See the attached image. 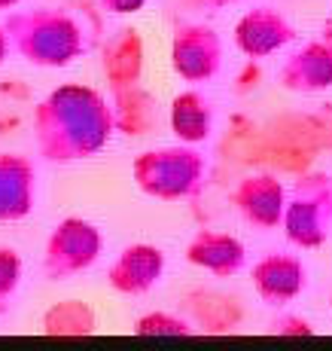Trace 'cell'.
Returning a JSON list of instances; mask_svg holds the SVG:
<instances>
[{"label":"cell","mask_w":332,"mask_h":351,"mask_svg":"<svg viewBox=\"0 0 332 351\" xmlns=\"http://www.w3.org/2000/svg\"><path fill=\"white\" fill-rule=\"evenodd\" d=\"M283 202H287V186L274 174H250V178H241L232 190L235 211L256 229L281 226Z\"/></svg>","instance_id":"obj_11"},{"label":"cell","mask_w":332,"mask_h":351,"mask_svg":"<svg viewBox=\"0 0 332 351\" xmlns=\"http://www.w3.org/2000/svg\"><path fill=\"white\" fill-rule=\"evenodd\" d=\"M144 71V43L134 28H122L104 49V73L113 89L138 86Z\"/></svg>","instance_id":"obj_15"},{"label":"cell","mask_w":332,"mask_h":351,"mask_svg":"<svg viewBox=\"0 0 332 351\" xmlns=\"http://www.w3.org/2000/svg\"><path fill=\"white\" fill-rule=\"evenodd\" d=\"M272 333H277V336H314V327H311V321L299 318V315H281V318L272 321Z\"/></svg>","instance_id":"obj_19"},{"label":"cell","mask_w":332,"mask_h":351,"mask_svg":"<svg viewBox=\"0 0 332 351\" xmlns=\"http://www.w3.org/2000/svg\"><path fill=\"white\" fill-rule=\"evenodd\" d=\"M0 28L10 40V49L34 67H67L86 52L83 28L52 6L12 12Z\"/></svg>","instance_id":"obj_2"},{"label":"cell","mask_w":332,"mask_h":351,"mask_svg":"<svg viewBox=\"0 0 332 351\" xmlns=\"http://www.w3.org/2000/svg\"><path fill=\"white\" fill-rule=\"evenodd\" d=\"M10 56V40H6V34L3 28H0V64H3V58Z\"/></svg>","instance_id":"obj_21"},{"label":"cell","mask_w":332,"mask_h":351,"mask_svg":"<svg viewBox=\"0 0 332 351\" xmlns=\"http://www.w3.org/2000/svg\"><path fill=\"white\" fill-rule=\"evenodd\" d=\"M283 235L302 251H317L332 235V174H302L287 193L281 217Z\"/></svg>","instance_id":"obj_4"},{"label":"cell","mask_w":332,"mask_h":351,"mask_svg":"<svg viewBox=\"0 0 332 351\" xmlns=\"http://www.w3.org/2000/svg\"><path fill=\"white\" fill-rule=\"evenodd\" d=\"M165 275V251L155 245H128L107 269V285L116 293L125 296H144L162 281Z\"/></svg>","instance_id":"obj_8"},{"label":"cell","mask_w":332,"mask_h":351,"mask_svg":"<svg viewBox=\"0 0 332 351\" xmlns=\"http://www.w3.org/2000/svg\"><path fill=\"white\" fill-rule=\"evenodd\" d=\"M186 260L192 266L205 269L216 278H232L247 266V251L232 232H220V229H201L189 239Z\"/></svg>","instance_id":"obj_13"},{"label":"cell","mask_w":332,"mask_h":351,"mask_svg":"<svg viewBox=\"0 0 332 351\" xmlns=\"http://www.w3.org/2000/svg\"><path fill=\"white\" fill-rule=\"evenodd\" d=\"M207 162L192 144L146 150L131 162V178L138 190L159 202H180L201 193Z\"/></svg>","instance_id":"obj_3"},{"label":"cell","mask_w":332,"mask_h":351,"mask_svg":"<svg viewBox=\"0 0 332 351\" xmlns=\"http://www.w3.org/2000/svg\"><path fill=\"white\" fill-rule=\"evenodd\" d=\"M277 83L296 95L332 89V37H320L296 49L277 71Z\"/></svg>","instance_id":"obj_9"},{"label":"cell","mask_w":332,"mask_h":351,"mask_svg":"<svg viewBox=\"0 0 332 351\" xmlns=\"http://www.w3.org/2000/svg\"><path fill=\"white\" fill-rule=\"evenodd\" d=\"M37 171L34 162L18 153H0V223L22 220L34 211Z\"/></svg>","instance_id":"obj_12"},{"label":"cell","mask_w":332,"mask_h":351,"mask_svg":"<svg viewBox=\"0 0 332 351\" xmlns=\"http://www.w3.org/2000/svg\"><path fill=\"white\" fill-rule=\"evenodd\" d=\"M171 67L186 83H207L222 67V37L211 25L189 22L174 31Z\"/></svg>","instance_id":"obj_6"},{"label":"cell","mask_w":332,"mask_h":351,"mask_svg":"<svg viewBox=\"0 0 332 351\" xmlns=\"http://www.w3.org/2000/svg\"><path fill=\"white\" fill-rule=\"evenodd\" d=\"M250 281L266 306H287L308 287V266L293 254H266L253 263Z\"/></svg>","instance_id":"obj_10"},{"label":"cell","mask_w":332,"mask_h":351,"mask_svg":"<svg viewBox=\"0 0 332 351\" xmlns=\"http://www.w3.org/2000/svg\"><path fill=\"white\" fill-rule=\"evenodd\" d=\"M22 0H0V10H12V6H18Z\"/></svg>","instance_id":"obj_23"},{"label":"cell","mask_w":332,"mask_h":351,"mask_svg":"<svg viewBox=\"0 0 332 351\" xmlns=\"http://www.w3.org/2000/svg\"><path fill=\"white\" fill-rule=\"evenodd\" d=\"M113 132V104L92 86H58L34 107V144L52 165L94 156Z\"/></svg>","instance_id":"obj_1"},{"label":"cell","mask_w":332,"mask_h":351,"mask_svg":"<svg viewBox=\"0 0 332 351\" xmlns=\"http://www.w3.org/2000/svg\"><path fill=\"white\" fill-rule=\"evenodd\" d=\"M232 40L247 58H268L296 40V28L274 6H253L235 22Z\"/></svg>","instance_id":"obj_7"},{"label":"cell","mask_w":332,"mask_h":351,"mask_svg":"<svg viewBox=\"0 0 332 351\" xmlns=\"http://www.w3.org/2000/svg\"><path fill=\"white\" fill-rule=\"evenodd\" d=\"M101 6H104L107 12H113V16H131V12H140L150 0H98Z\"/></svg>","instance_id":"obj_20"},{"label":"cell","mask_w":332,"mask_h":351,"mask_svg":"<svg viewBox=\"0 0 332 351\" xmlns=\"http://www.w3.org/2000/svg\"><path fill=\"white\" fill-rule=\"evenodd\" d=\"M207 6H214V10H220V6H229V3H238V0H205Z\"/></svg>","instance_id":"obj_22"},{"label":"cell","mask_w":332,"mask_h":351,"mask_svg":"<svg viewBox=\"0 0 332 351\" xmlns=\"http://www.w3.org/2000/svg\"><path fill=\"white\" fill-rule=\"evenodd\" d=\"M134 333L138 336H192L195 327L174 312H150L134 321Z\"/></svg>","instance_id":"obj_17"},{"label":"cell","mask_w":332,"mask_h":351,"mask_svg":"<svg viewBox=\"0 0 332 351\" xmlns=\"http://www.w3.org/2000/svg\"><path fill=\"white\" fill-rule=\"evenodd\" d=\"M168 123L171 132L177 134L180 144H205L214 132V104L207 95H201L199 89H186L171 101L168 110Z\"/></svg>","instance_id":"obj_14"},{"label":"cell","mask_w":332,"mask_h":351,"mask_svg":"<svg viewBox=\"0 0 332 351\" xmlns=\"http://www.w3.org/2000/svg\"><path fill=\"white\" fill-rule=\"evenodd\" d=\"M40 327L46 336H92L98 330V318H94V308L89 302L61 300L46 308Z\"/></svg>","instance_id":"obj_16"},{"label":"cell","mask_w":332,"mask_h":351,"mask_svg":"<svg viewBox=\"0 0 332 351\" xmlns=\"http://www.w3.org/2000/svg\"><path fill=\"white\" fill-rule=\"evenodd\" d=\"M104 239H101L98 226L83 217H64L52 229L49 241H46L43 254V272L52 281H67L73 275L86 272L94 266L101 256Z\"/></svg>","instance_id":"obj_5"},{"label":"cell","mask_w":332,"mask_h":351,"mask_svg":"<svg viewBox=\"0 0 332 351\" xmlns=\"http://www.w3.org/2000/svg\"><path fill=\"white\" fill-rule=\"evenodd\" d=\"M18 285H22V256L12 247H0V315L16 300Z\"/></svg>","instance_id":"obj_18"}]
</instances>
